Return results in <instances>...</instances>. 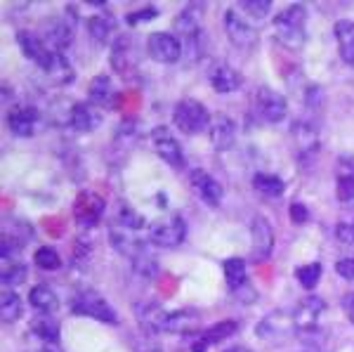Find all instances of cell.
I'll return each instance as SVG.
<instances>
[{
  "instance_id": "17",
  "label": "cell",
  "mask_w": 354,
  "mask_h": 352,
  "mask_svg": "<svg viewBox=\"0 0 354 352\" xmlns=\"http://www.w3.org/2000/svg\"><path fill=\"white\" fill-rule=\"evenodd\" d=\"M28 333H31L33 340H38V345H59L62 328L59 322L55 319V315L38 312L31 319V324H28Z\"/></svg>"
},
{
  "instance_id": "33",
  "label": "cell",
  "mask_w": 354,
  "mask_h": 352,
  "mask_svg": "<svg viewBox=\"0 0 354 352\" xmlns=\"http://www.w3.org/2000/svg\"><path fill=\"white\" fill-rule=\"evenodd\" d=\"M21 312H24V305H21V298L17 296L12 288H5L3 291V298H0V317H3V322H8V324H12L21 317Z\"/></svg>"
},
{
  "instance_id": "46",
  "label": "cell",
  "mask_w": 354,
  "mask_h": 352,
  "mask_svg": "<svg viewBox=\"0 0 354 352\" xmlns=\"http://www.w3.org/2000/svg\"><path fill=\"white\" fill-rule=\"evenodd\" d=\"M227 352H250V350H243V348H232V350H227Z\"/></svg>"
},
{
  "instance_id": "29",
  "label": "cell",
  "mask_w": 354,
  "mask_h": 352,
  "mask_svg": "<svg viewBox=\"0 0 354 352\" xmlns=\"http://www.w3.org/2000/svg\"><path fill=\"white\" fill-rule=\"evenodd\" d=\"M28 303H31L33 310L48 312V315H55L59 310V298L55 296V291L48 284H36L31 288V293H28Z\"/></svg>"
},
{
  "instance_id": "25",
  "label": "cell",
  "mask_w": 354,
  "mask_h": 352,
  "mask_svg": "<svg viewBox=\"0 0 354 352\" xmlns=\"http://www.w3.org/2000/svg\"><path fill=\"white\" fill-rule=\"evenodd\" d=\"M43 38H45V43L50 45V50L62 53V50L71 43L73 31H71V26H68L64 19H50L48 24H45V36Z\"/></svg>"
},
{
  "instance_id": "20",
  "label": "cell",
  "mask_w": 354,
  "mask_h": 352,
  "mask_svg": "<svg viewBox=\"0 0 354 352\" xmlns=\"http://www.w3.org/2000/svg\"><path fill=\"white\" fill-rule=\"evenodd\" d=\"M189 183L208 206H220L222 203L225 192H222V185L210 173H205V170H201V168H194L192 175H189Z\"/></svg>"
},
{
  "instance_id": "2",
  "label": "cell",
  "mask_w": 354,
  "mask_h": 352,
  "mask_svg": "<svg viewBox=\"0 0 354 352\" xmlns=\"http://www.w3.org/2000/svg\"><path fill=\"white\" fill-rule=\"evenodd\" d=\"M71 312L76 317H90L102 324H118V312L95 288H78L71 298Z\"/></svg>"
},
{
  "instance_id": "35",
  "label": "cell",
  "mask_w": 354,
  "mask_h": 352,
  "mask_svg": "<svg viewBox=\"0 0 354 352\" xmlns=\"http://www.w3.org/2000/svg\"><path fill=\"white\" fill-rule=\"evenodd\" d=\"M196 319H198V317L194 315V312H187V310L168 312L165 333H187L194 324H196Z\"/></svg>"
},
{
  "instance_id": "36",
  "label": "cell",
  "mask_w": 354,
  "mask_h": 352,
  "mask_svg": "<svg viewBox=\"0 0 354 352\" xmlns=\"http://www.w3.org/2000/svg\"><path fill=\"white\" fill-rule=\"evenodd\" d=\"M133 268L137 275L145 277V279H151V277L156 275L158 263H156V255H151V251H149V243H147V246L133 258Z\"/></svg>"
},
{
  "instance_id": "6",
  "label": "cell",
  "mask_w": 354,
  "mask_h": 352,
  "mask_svg": "<svg viewBox=\"0 0 354 352\" xmlns=\"http://www.w3.org/2000/svg\"><path fill=\"white\" fill-rule=\"evenodd\" d=\"M106 211V203L97 192L85 189L76 196V203H73V215H76V223L85 227V230H93V227L100 225L102 215Z\"/></svg>"
},
{
  "instance_id": "27",
  "label": "cell",
  "mask_w": 354,
  "mask_h": 352,
  "mask_svg": "<svg viewBox=\"0 0 354 352\" xmlns=\"http://www.w3.org/2000/svg\"><path fill=\"white\" fill-rule=\"evenodd\" d=\"M116 19H113V15L111 12H97L93 15L88 19V33H90V38L97 43H106L109 38L116 33Z\"/></svg>"
},
{
  "instance_id": "42",
  "label": "cell",
  "mask_w": 354,
  "mask_h": 352,
  "mask_svg": "<svg viewBox=\"0 0 354 352\" xmlns=\"http://www.w3.org/2000/svg\"><path fill=\"white\" fill-rule=\"evenodd\" d=\"M241 8L250 17H255V19H262V17H267V12L272 10V0H243Z\"/></svg>"
},
{
  "instance_id": "18",
  "label": "cell",
  "mask_w": 354,
  "mask_h": 352,
  "mask_svg": "<svg viewBox=\"0 0 354 352\" xmlns=\"http://www.w3.org/2000/svg\"><path fill=\"white\" fill-rule=\"evenodd\" d=\"M208 78H210L213 90H215V93H220V95L236 93V90L241 88V83H243L241 73L234 69L232 64H227V62H218V64L210 66Z\"/></svg>"
},
{
  "instance_id": "12",
  "label": "cell",
  "mask_w": 354,
  "mask_h": 352,
  "mask_svg": "<svg viewBox=\"0 0 354 352\" xmlns=\"http://www.w3.org/2000/svg\"><path fill=\"white\" fill-rule=\"evenodd\" d=\"M147 53L158 64H175L182 57V43L173 33L158 31L147 38Z\"/></svg>"
},
{
  "instance_id": "3",
  "label": "cell",
  "mask_w": 354,
  "mask_h": 352,
  "mask_svg": "<svg viewBox=\"0 0 354 352\" xmlns=\"http://www.w3.org/2000/svg\"><path fill=\"white\" fill-rule=\"evenodd\" d=\"M213 116L198 100H180L173 106V126L185 135H198L210 128Z\"/></svg>"
},
{
  "instance_id": "32",
  "label": "cell",
  "mask_w": 354,
  "mask_h": 352,
  "mask_svg": "<svg viewBox=\"0 0 354 352\" xmlns=\"http://www.w3.org/2000/svg\"><path fill=\"white\" fill-rule=\"evenodd\" d=\"M225 281L227 286L232 288L234 293L239 291V288H243L245 284H248V268H245V260L243 258H230L225 260Z\"/></svg>"
},
{
  "instance_id": "13",
  "label": "cell",
  "mask_w": 354,
  "mask_h": 352,
  "mask_svg": "<svg viewBox=\"0 0 354 352\" xmlns=\"http://www.w3.org/2000/svg\"><path fill=\"white\" fill-rule=\"evenodd\" d=\"M225 31H227V38H230L239 50H253L255 45H258V31H255L234 8H230L225 12Z\"/></svg>"
},
{
  "instance_id": "14",
  "label": "cell",
  "mask_w": 354,
  "mask_h": 352,
  "mask_svg": "<svg viewBox=\"0 0 354 352\" xmlns=\"http://www.w3.org/2000/svg\"><path fill=\"white\" fill-rule=\"evenodd\" d=\"M17 43H19V48H21V55H24L26 59H31L38 69H43L55 53V50H50V45L45 43V38H41L33 31H28V28L17 31Z\"/></svg>"
},
{
  "instance_id": "40",
  "label": "cell",
  "mask_w": 354,
  "mask_h": 352,
  "mask_svg": "<svg viewBox=\"0 0 354 352\" xmlns=\"http://www.w3.org/2000/svg\"><path fill=\"white\" fill-rule=\"evenodd\" d=\"M335 194H338V201L342 203L354 201V175H340L338 185H335Z\"/></svg>"
},
{
  "instance_id": "31",
  "label": "cell",
  "mask_w": 354,
  "mask_h": 352,
  "mask_svg": "<svg viewBox=\"0 0 354 352\" xmlns=\"http://www.w3.org/2000/svg\"><path fill=\"white\" fill-rule=\"evenodd\" d=\"M253 187L258 194L267 196V198H279L283 192H286V183H283L279 175H272V173H255Z\"/></svg>"
},
{
  "instance_id": "7",
  "label": "cell",
  "mask_w": 354,
  "mask_h": 352,
  "mask_svg": "<svg viewBox=\"0 0 354 352\" xmlns=\"http://www.w3.org/2000/svg\"><path fill=\"white\" fill-rule=\"evenodd\" d=\"M135 50L137 48L130 41V36H118L111 45V66L125 81H133L137 69H140V57Z\"/></svg>"
},
{
  "instance_id": "39",
  "label": "cell",
  "mask_w": 354,
  "mask_h": 352,
  "mask_svg": "<svg viewBox=\"0 0 354 352\" xmlns=\"http://www.w3.org/2000/svg\"><path fill=\"white\" fill-rule=\"evenodd\" d=\"M33 260H36L38 268L45 272H55L62 268V258L53 246H41L36 251V255H33Z\"/></svg>"
},
{
  "instance_id": "41",
  "label": "cell",
  "mask_w": 354,
  "mask_h": 352,
  "mask_svg": "<svg viewBox=\"0 0 354 352\" xmlns=\"http://www.w3.org/2000/svg\"><path fill=\"white\" fill-rule=\"evenodd\" d=\"M158 15L161 12H158L156 5H149V8H142V10H137V12H130L125 17V21H128V26H140V24H145V21L156 19Z\"/></svg>"
},
{
  "instance_id": "23",
  "label": "cell",
  "mask_w": 354,
  "mask_h": 352,
  "mask_svg": "<svg viewBox=\"0 0 354 352\" xmlns=\"http://www.w3.org/2000/svg\"><path fill=\"white\" fill-rule=\"evenodd\" d=\"M137 319L147 333H163L168 322V310H163L158 303H142L137 305Z\"/></svg>"
},
{
  "instance_id": "30",
  "label": "cell",
  "mask_w": 354,
  "mask_h": 352,
  "mask_svg": "<svg viewBox=\"0 0 354 352\" xmlns=\"http://www.w3.org/2000/svg\"><path fill=\"white\" fill-rule=\"evenodd\" d=\"M286 326H295L293 324V317L286 319V317H281L279 312H274V315L265 317V319L260 322L255 331H258V336L262 340H279V338L286 336Z\"/></svg>"
},
{
  "instance_id": "11",
  "label": "cell",
  "mask_w": 354,
  "mask_h": 352,
  "mask_svg": "<svg viewBox=\"0 0 354 352\" xmlns=\"http://www.w3.org/2000/svg\"><path fill=\"white\" fill-rule=\"evenodd\" d=\"M255 109H258L262 121L281 123L288 113V102L281 93L262 85V88H258V93H255Z\"/></svg>"
},
{
  "instance_id": "16",
  "label": "cell",
  "mask_w": 354,
  "mask_h": 352,
  "mask_svg": "<svg viewBox=\"0 0 354 352\" xmlns=\"http://www.w3.org/2000/svg\"><path fill=\"white\" fill-rule=\"evenodd\" d=\"M208 138H210V145L218 151L232 149L234 142H236V123H234L227 113H215L208 128Z\"/></svg>"
},
{
  "instance_id": "24",
  "label": "cell",
  "mask_w": 354,
  "mask_h": 352,
  "mask_svg": "<svg viewBox=\"0 0 354 352\" xmlns=\"http://www.w3.org/2000/svg\"><path fill=\"white\" fill-rule=\"evenodd\" d=\"M203 10L205 5L203 3H192L177 15L175 19V28L182 33L185 38H194L201 33V19H203Z\"/></svg>"
},
{
  "instance_id": "5",
  "label": "cell",
  "mask_w": 354,
  "mask_h": 352,
  "mask_svg": "<svg viewBox=\"0 0 354 352\" xmlns=\"http://www.w3.org/2000/svg\"><path fill=\"white\" fill-rule=\"evenodd\" d=\"M326 312V303L319 296H305L298 303V308L293 312V324L298 328V333L307 336V333H317L319 331V322L322 315Z\"/></svg>"
},
{
  "instance_id": "8",
  "label": "cell",
  "mask_w": 354,
  "mask_h": 352,
  "mask_svg": "<svg viewBox=\"0 0 354 352\" xmlns=\"http://www.w3.org/2000/svg\"><path fill=\"white\" fill-rule=\"evenodd\" d=\"M41 111L33 104H15L8 109V128L17 138H31L41 128Z\"/></svg>"
},
{
  "instance_id": "19",
  "label": "cell",
  "mask_w": 354,
  "mask_h": 352,
  "mask_svg": "<svg viewBox=\"0 0 354 352\" xmlns=\"http://www.w3.org/2000/svg\"><path fill=\"white\" fill-rule=\"evenodd\" d=\"M236 331H239V324L234 319L218 322V324H213L208 331L198 333V336L192 340V352H208V348H213V345L222 343V340L232 338Z\"/></svg>"
},
{
  "instance_id": "1",
  "label": "cell",
  "mask_w": 354,
  "mask_h": 352,
  "mask_svg": "<svg viewBox=\"0 0 354 352\" xmlns=\"http://www.w3.org/2000/svg\"><path fill=\"white\" fill-rule=\"evenodd\" d=\"M274 36L288 50H300L307 41V8L300 3L290 5L274 17Z\"/></svg>"
},
{
  "instance_id": "15",
  "label": "cell",
  "mask_w": 354,
  "mask_h": 352,
  "mask_svg": "<svg viewBox=\"0 0 354 352\" xmlns=\"http://www.w3.org/2000/svg\"><path fill=\"white\" fill-rule=\"evenodd\" d=\"M104 123V116L90 102H76V104L68 109V126L76 133H93Z\"/></svg>"
},
{
  "instance_id": "22",
  "label": "cell",
  "mask_w": 354,
  "mask_h": 352,
  "mask_svg": "<svg viewBox=\"0 0 354 352\" xmlns=\"http://www.w3.org/2000/svg\"><path fill=\"white\" fill-rule=\"evenodd\" d=\"M88 98H90V104H95V106L116 109V88H113L111 78L106 76V73H102V76H95L93 81H90Z\"/></svg>"
},
{
  "instance_id": "45",
  "label": "cell",
  "mask_w": 354,
  "mask_h": 352,
  "mask_svg": "<svg viewBox=\"0 0 354 352\" xmlns=\"http://www.w3.org/2000/svg\"><path fill=\"white\" fill-rule=\"evenodd\" d=\"M342 303H345L347 317H350V322L354 324V291H352V293H347V296H345V300H342Z\"/></svg>"
},
{
  "instance_id": "28",
  "label": "cell",
  "mask_w": 354,
  "mask_h": 352,
  "mask_svg": "<svg viewBox=\"0 0 354 352\" xmlns=\"http://www.w3.org/2000/svg\"><path fill=\"white\" fill-rule=\"evenodd\" d=\"M41 71L57 85H66L73 81V69L64 57V53H53V57H50L48 64H45Z\"/></svg>"
},
{
  "instance_id": "21",
  "label": "cell",
  "mask_w": 354,
  "mask_h": 352,
  "mask_svg": "<svg viewBox=\"0 0 354 352\" xmlns=\"http://www.w3.org/2000/svg\"><path fill=\"white\" fill-rule=\"evenodd\" d=\"M290 133H293L295 149H298L302 161H307V158L319 151V130H317V126H312V123H307V121L305 123L298 121Z\"/></svg>"
},
{
  "instance_id": "10",
  "label": "cell",
  "mask_w": 354,
  "mask_h": 352,
  "mask_svg": "<svg viewBox=\"0 0 354 352\" xmlns=\"http://www.w3.org/2000/svg\"><path fill=\"white\" fill-rule=\"evenodd\" d=\"M250 234H253V248H250V260L253 263H265L274 253V227L265 215H255L253 225H250Z\"/></svg>"
},
{
  "instance_id": "4",
  "label": "cell",
  "mask_w": 354,
  "mask_h": 352,
  "mask_svg": "<svg viewBox=\"0 0 354 352\" xmlns=\"http://www.w3.org/2000/svg\"><path fill=\"white\" fill-rule=\"evenodd\" d=\"M187 237V223L180 213H173L168 220L153 225L149 230V243L158 248H177Z\"/></svg>"
},
{
  "instance_id": "26",
  "label": "cell",
  "mask_w": 354,
  "mask_h": 352,
  "mask_svg": "<svg viewBox=\"0 0 354 352\" xmlns=\"http://www.w3.org/2000/svg\"><path fill=\"white\" fill-rule=\"evenodd\" d=\"M335 41H338V53L342 62L354 64V21L350 19H338L333 26Z\"/></svg>"
},
{
  "instance_id": "44",
  "label": "cell",
  "mask_w": 354,
  "mask_h": 352,
  "mask_svg": "<svg viewBox=\"0 0 354 352\" xmlns=\"http://www.w3.org/2000/svg\"><path fill=\"white\" fill-rule=\"evenodd\" d=\"M290 220H293L295 225L307 223V220H310V211H307L302 203H293V206H290Z\"/></svg>"
},
{
  "instance_id": "38",
  "label": "cell",
  "mask_w": 354,
  "mask_h": 352,
  "mask_svg": "<svg viewBox=\"0 0 354 352\" xmlns=\"http://www.w3.org/2000/svg\"><path fill=\"white\" fill-rule=\"evenodd\" d=\"M121 230H128V232H140L142 227H145V218H142L140 213L135 211V208L130 206H121V211L116 215V223Z\"/></svg>"
},
{
  "instance_id": "37",
  "label": "cell",
  "mask_w": 354,
  "mask_h": 352,
  "mask_svg": "<svg viewBox=\"0 0 354 352\" xmlns=\"http://www.w3.org/2000/svg\"><path fill=\"white\" fill-rule=\"evenodd\" d=\"M322 275H324V268L322 263H310V265H302L295 272V277H298L300 286L307 288V291H312V288H317V284L322 281Z\"/></svg>"
},
{
  "instance_id": "34",
  "label": "cell",
  "mask_w": 354,
  "mask_h": 352,
  "mask_svg": "<svg viewBox=\"0 0 354 352\" xmlns=\"http://www.w3.org/2000/svg\"><path fill=\"white\" fill-rule=\"evenodd\" d=\"M26 275H28V268L19 258L3 260V286L5 288H15V286H19V284H24Z\"/></svg>"
},
{
  "instance_id": "43",
  "label": "cell",
  "mask_w": 354,
  "mask_h": 352,
  "mask_svg": "<svg viewBox=\"0 0 354 352\" xmlns=\"http://www.w3.org/2000/svg\"><path fill=\"white\" fill-rule=\"evenodd\" d=\"M335 272L347 281H354V258H342L335 263Z\"/></svg>"
},
{
  "instance_id": "9",
  "label": "cell",
  "mask_w": 354,
  "mask_h": 352,
  "mask_svg": "<svg viewBox=\"0 0 354 352\" xmlns=\"http://www.w3.org/2000/svg\"><path fill=\"white\" fill-rule=\"evenodd\" d=\"M151 145H153V151L168 163L170 168L175 170H182L185 168V151H182V145L173 138L168 126H158L153 128L151 133Z\"/></svg>"
},
{
  "instance_id": "47",
  "label": "cell",
  "mask_w": 354,
  "mask_h": 352,
  "mask_svg": "<svg viewBox=\"0 0 354 352\" xmlns=\"http://www.w3.org/2000/svg\"><path fill=\"white\" fill-rule=\"evenodd\" d=\"M352 243H354V223H352Z\"/></svg>"
}]
</instances>
